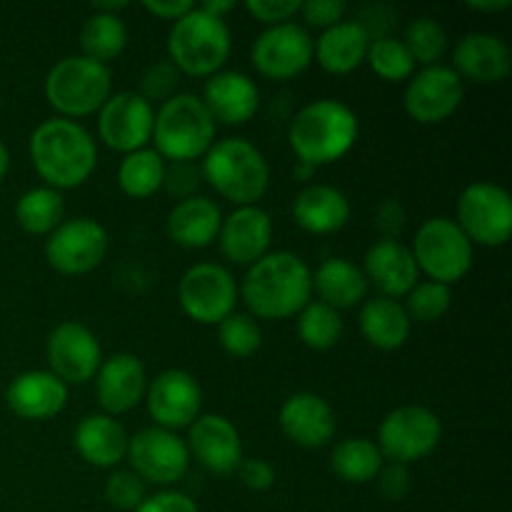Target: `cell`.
I'll list each match as a JSON object with an SVG mask.
<instances>
[{
	"mask_svg": "<svg viewBox=\"0 0 512 512\" xmlns=\"http://www.w3.org/2000/svg\"><path fill=\"white\" fill-rule=\"evenodd\" d=\"M245 305L265 320H285L298 315L313 295V273L300 255L275 250L250 265L243 278Z\"/></svg>",
	"mask_w": 512,
	"mask_h": 512,
	"instance_id": "cell-1",
	"label": "cell"
},
{
	"mask_svg": "<svg viewBox=\"0 0 512 512\" xmlns=\"http://www.w3.org/2000/svg\"><path fill=\"white\" fill-rule=\"evenodd\" d=\"M30 160L48 188H78L98 165V148L88 130L68 118L43 120L30 135Z\"/></svg>",
	"mask_w": 512,
	"mask_h": 512,
	"instance_id": "cell-2",
	"label": "cell"
},
{
	"mask_svg": "<svg viewBox=\"0 0 512 512\" xmlns=\"http://www.w3.org/2000/svg\"><path fill=\"white\" fill-rule=\"evenodd\" d=\"M290 148L298 160L328 165L343 158L358 140V115L350 105L333 98H320L298 110L290 123Z\"/></svg>",
	"mask_w": 512,
	"mask_h": 512,
	"instance_id": "cell-3",
	"label": "cell"
},
{
	"mask_svg": "<svg viewBox=\"0 0 512 512\" xmlns=\"http://www.w3.org/2000/svg\"><path fill=\"white\" fill-rule=\"evenodd\" d=\"M203 180H208L215 193L225 200L243 205H255L270 185L268 160L253 143L243 138H225L210 145L203 155Z\"/></svg>",
	"mask_w": 512,
	"mask_h": 512,
	"instance_id": "cell-4",
	"label": "cell"
},
{
	"mask_svg": "<svg viewBox=\"0 0 512 512\" xmlns=\"http://www.w3.org/2000/svg\"><path fill=\"white\" fill-rule=\"evenodd\" d=\"M230 50H233V35L225 18L205 13L200 5H193V10L175 20L170 28V63L180 73L193 78H210L220 73L225 60L230 58Z\"/></svg>",
	"mask_w": 512,
	"mask_h": 512,
	"instance_id": "cell-5",
	"label": "cell"
},
{
	"mask_svg": "<svg viewBox=\"0 0 512 512\" xmlns=\"http://www.w3.org/2000/svg\"><path fill=\"white\" fill-rule=\"evenodd\" d=\"M155 153L170 163H195L215 140V120L193 93L173 95L160 105L153 123Z\"/></svg>",
	"mask_w": 512,
	"mask_h": 512,
	"instance_id": "cell-6",
	"label": "cell"
},
{
	"mask_svg": "<svg viewBox=\"0 0 512 512\" xmlns=\"http://www.w3.org/2000/svg\"><path fill=\"white\" fill-rule=\"evenodd\" d=\"M43 90L45 100L58 110L60 118H85L103 108L113 90V78L108 65L85 55H70L48 70Z\"/></svg>",
	"mask_w": 512,
	"mask_h": 512,
	"instance_id": "cell-7",
	"label": "cell"
},
{
	"mask_svg": "<svg viewBox=\"0 0 512 512\" xmlns=\"http://www.w3.org/2000/svg\"><path fill=\"white\" fill-rule=\"evenodd\" d=\"M413 258L435 283H458L473 268V243L450 218H430L418 228L413 240Z\"/></svg>",
	"mask_w": 512,
	"mask_h": 512,
	"instance_id": "cell-8",
	"label": "cell"
},
{
	"mask_svg": "<svg viewBox=\"0 0 512 512\" xmlns=\"http://www.w3.org/2000/svg\"><path fill=\"white\" fill-rule=\"evenodd\" d=\"M443 440V423L423 405H403L383 418L378 428V450L390 463L410 465L433 453Z\"/></svg>",
	"mask_w": 512,
	"mask_h": 512,
	"instance_id": "cell-9",
	"label": "cell"
},
{
	"mask_svg": "<svg viewBox=\"0 0 512 512\" xmlns=\"http://www.w3.org/2000/svg\"><path fill=\"white\" fill-rule=\"evenodd\" d=\"M458 228L470 243L500 248L512 235V200L498 183L480 180L468 185L458 198Z\"/></svg>",
	"mask_w": 512,
	"mask_h": 512,
	"instance_id": "cell-10",
	"label": "cell"
},
{
	"mask_svg": "<svg viewBox=\"0 0 512 512\" xmlns=\"http://www.w3.org/2000/svg\"><path fill=\"white\" fill-rule=\"evenodd\" d=\"M183 313L200 325H218L233 315L238 285L228 268L218 263H198L183 273L178 283Z\"/></svg>",
	"mask_w": 512,
	"mask_h": 512,
	"instance_id": "cell-11",
	"label": "cell"
},
{
	"mask_svg": "<svg viewBox=\"0 0 512 512\" xmlns=\"http://www.w3.org/2000/svg\"><path fill=\"white\" fill-rule=\"evenodd\" d=\"M110 248L108 230L93 218L63 220L45 243V260L63 275H85L98 268Z\"/></svg>",
	"mask_w": 512,
	"mask_h": 512,
	"instance_id": "cell-12",
	"label": "cell"
},
{
	"mask_svg": "<svg viewBox=\"0 0 512 512\" xmlns=\"http://www.w3.org/2000/svg\"><path fill=\"white\" fill-rule=\"evenodd\" d=\"M128 460L143 483L173 485L188 473L190 450L183 438L165 428H145L128 443Z\"/></svg>",
	"mask_w": 512,
	"mask_h": 512,
	"instance_id": "cell-13",
	"label": "cell"
},
{
	"mask_svg": "<svg viewBox=\"0 0 512 512\" xmlns=\"http://www.w3.org/2000/svg\"><path fill=\"white\" fill-rule=\"evenodd\" d=\"M98 113L100 140L118 153H135V150L148 148L153 140V105L140 93L123 90V93L110 95Z\"/></svg>",
	"mask_w": 512,
	"mask_h": 512,
	"instance_id": "cell-14",
	"label": "cell"
},
{
	"mask_svg": "<svg viewBox=\"0 0 512 512\" xmlns=\"http://www.w3.org/2000/svg\"><path fill=\"white\" fill-rule=\"evenodd\" d=\"M313 63V38L298 23L270 25L253 43V65L270 80H290Z\"/></svg>",
	"mask_w": 512,
	"mask_h": 512,
	"instance_id": "cell-15",
	"label": "cell"
},
{
	"mask_svg": "<svg viewBox=\"0 0 512 512\" xmlns=\"http://www.w3.org/2000/svg\"><path fill=\"white\" fill-rule=\"evenodd\" d=\"M45 355L50 373L58 375L65 385H85L95 378L103 363V350L95 333L75 320H65L50 333Z\"/></svg>",
	"mask_w": 512,
	"mask_h": 512,
	"instance_id": "cell-16",
	"label": "cell"
},
{
	"mask_svg": "<svg viewBox=\"0 0 512 512\" xmlns=\"http://www.w3.org/2000/svg\"><path fill=\"white\" fill-rule=\"evenodd\" d=\"M145 403L158 428L175 433L180 428H190L198 420L203 390L188 370H163L145 390Z\"/></svg>",
	"mask_w": 512,
	"mask_h": 512,
	"instance_id": "cell-17",
	"label": "cell"
},
{
	"mask_svg": "<svg viewBox=\"0 0 512 512\" xmlns=\"http://www.w3.org/2000/svg\"><path fill=\"white\" fill-rule=\"evenodd\" d=\"M463 98L465 85L458 73L448 65H430L415 73L405 88V110L423 125L443 123L460 108Z\"/></svg>",
	"mask_w": 512,
	"mask_h": 512,
	"instance_id": "cell-18",
	"label": "cell"
},
{
	"mask_svg": "<svg viewBox=\"0 0 512 512\" xmlns=\"http://www.w3.org/2000/svg\"><path fill=\"white\" fill-rule=\"evenodd\" d=\"M188 450L205 470L215 475H230L243 463V440L238 428L225 415H198L188 433Z\"/></svg>",
	"mask_w": 512,
	"mask_h": 512,
	"instance_id": "cell-19",
	"label": "cell"
},
{
	"mask_svg": "<svg viewBox=\"0 0 512 512\" xmlns=\"http://www.w3.org/2000/svg\"><path fill=\"white\" fill-rule=\"evenodd\" d=\"M145 390H148V373L143 360L133 353H118L103 360L95 373V395L100 408L110 418L138 408L140 400L145 398Z\"/></svg>",
	"mask_w": 512,
	"mask_h": 512,
	"instance_id": "cell-20",
	"label": "cell"
},
{
	"mask_svg": "<svg viewBox=\"0 0 512 512\" xmlns=\"http://www.w3.org/2000/svg\"><path fill=\"white\" fill-rule=\"evenodd\" d=\"M220 250L235 265H253L270 253L273 243V220L258 205L235 208L220 223Z\"/></svg>",
	"mask_w": 512,
	"mask_h": 512,
	"instance_id": "cell-21",
	"label": "cell"
},
{
	"mask_svg": "<svg viewBox=\"0 0 512 512\" xmlns=\"http://www.w3.org/2000/svg\"><path fill=\"white\" fill-rule=\"evenodd\" d=\"M453 70L460 80L478 85L500 83L512 70V53L503 38L493 33H468L455 43Z\"/></svg>",
	"mask_w": 512,
	"mask_h": 512,
	"instance_id": "cell-22",
	"label": "cell"
},
{
	"mask_svg": "<svg viewBox=\"0 0 512 512\" xmlns=\"http://www.w3.org/2000/svg\"><path fill=\"white\" fill-rule=\"evenodd\" d=\"M363 273L368 285H375L383 298H405L418 283V263L408 245L400 240L383 238L373 243L365 253Z\"/></svg>",
	"mask_w": 512,
	"mask_h": 512,
	"instance_id": "cell-23",
	"label": "cell"
},
{
	"mask_svg": "<svg viewBox=\"0 0 512 512\" xmlns=\"http://www.w3.org/2000/svg\"><path fill=\"white\" fill-rule=\"evenodd\" d=\"M200 100L213 120H220L225 125H243L258 113L260 90L253 78L240 70H220V73L210 75Z\"/></svg>",
	"mask_w": 512,
	"mask_h": 512,
	"instance_id": "cell-24",
	"label": "cell"
},
{
	"mask_svg": "<svg viewBox=\"0 0 512 512\" xmlns=\"http://www.w3.org/2000/svg\"><path fill=\"white\" fill-rule=\"evenodd\" d=\"M280 428L300 448L318 450L333 440L338 425L328 400L315 393H295L280 408Z\"/></svg>",
	"mask_w": 512,
	"mask_h": 512,
	"instance_id": "cell-25",
	"label": "cell"
},
{
	"mask_svg": "<svg viewBox=\"0 0 512 512\" xmlns=\"http://www.w3.org/2000/svg\"><path fill=\"white\" fill-rule=\"evenodd\" d=\"M8 408L23 420H50L68 403V385L50 370H28L8 385Z\"/></svg>",
	"mask_w": 512,
	"mask_h": 512,
	"instance_id": "cell-26",
	"label": "cell"
},
{
	"mask_svg": "<svg viewBox=\"0 0 512 512\" xmlns=\"http://www.w3.org/2000/svg\"><path fill=\"white\" fill-rule=\"evenodd\" d=\"M293 218L305 233H338L350 220V203L343 190L333 185L313 183L298 193L293 203Z\"/></svg>",
	"mask_w": 512,
	"mask_h": 512,
	"instance_id": "cell-27",
	"label": "cell"
},
{
	"mask_svg": "<svg viewBox=\"0 0 512 512\" xmlns=\"http://www.w3.org/2000/svg\"><path fill=\"white\" fill-rule=\"evenodd\" d=\"M75 450L85 463L95 468H115L120 460L128 458V433L123 425L110 415H85L73 433Z\"/></svg>",
	"mask_w": 512,
	"mask_h": 512,
	"instance_id": "cell-28",
	"label": "cell"
},
{
	"mask_svg": "<svg viewBox=\"0 0 512 512\" xmlns=\"http://www.w3.org/2000/svg\"><path fill=\"white\" fill-rule=\"evenodd\" d=\"M220 223H223V215H220L218 205L203 195H193L188 200H180L170 210L168 235L180 248H208L218 238Z\"/></svg>",
	"mask_w": 512,
	"mask_h": 512,
	"instance_id": "cell-29",
	"label": "cell"
},
{
	"mask_svg": "<svg viewBox=\"0 0 512 512\" xmlns=\"http://www.w3.org/2000/svg\"><path fill=\"white\" fill-rule=\"evenodd\" d=\"M370 38L355 20H340L313 43V58L333 75L353 73L368 55Z\"/></svg>",
	"mask_w": 512,
	"mask_h": 512,
	"instance_id": "cell-30",
	"label": "cell"
},
{
	"mask_svg": "<svg viewBox=\"0 0 512 512\" xmlns=\"http://www.w3.org/2000/svg\"><path fill=\"white\" fill-rule=\"evenodd\" d=\"M358 325L363 338L378 350L403 348L405 340L410 338V328H413L403 305L393 298H383V295L365 300L358 315Z\"/></svg>",
	"mask_w": 512,
	"mask_h": 512,
	"instance_id": "cell-31",
	"label": "cell"
},
{
	"mask_svg": "<svg viewBox=\"0 0 512 512\" xmlns=\"http://www.w3.org/2000/svg\"><path fill=\"white\" fill-rule=\"evenodd\" d=\"M313 288L318 290L320 303L330 305L340 313V310L363 303L368 298L370 285L363 268H358V265L345 258H328L315 270Z\"/></svg>",
	"mask_w": 512,
	"mask_h": 512,
	"instance_id": "cell-32",
	"label": "cell"
},
{
	"mask_svg": "<svg viewBox=\"0 0 512 512\" xmlns=\"http://www.w3.org/2000/svg\"><path fill=\"white\" fill-rule=\"evenodd\" d=\"M383 455H380L378 445L368 438H348L340 440L330 455V468L345 483L363 485L378 478L380 468H383Z\"/></svg>",
	"mask_w": 512,
	"mask_h": 512,
	"instance_id": "cell-33",
	"label": "cell"
},
{
	"mask_svg": "<svg viewBox=\"0 0 512 512\" xmlns=\"http://www.w3.org/2000/svg\"><path fill=\"white\" fill-rule=\"evenodd\" d=\"M63 195L53 188H30L15 203V220L30 235H50L63 223Z\"/></svg>",
	"mask_w": 512,
	"mask_h": 512,
	"instance_id": "cell-34",
	"label": "cell"
},
{
	"mask_svg": "<svg viewBox=\"0 0 512 512\" xmlns=\"http://www.w3.org/2000/svg\"><path fill=\"white\" fill-rule=\"evenodd\" d=\"M128 45V28L123 18L110 13H93L80 30V48L90 60L108 65V60L118 58Z\"/></svg>",
	"mask_w": 512,
	"mask_h": 512,
	"instance_id": "cell-35",
	"label": "cell"
},
{
	"mask_svg": "<svg viewBox=\"0 0 512 512\" xmlns=\"http://www.w3.org/2000/svg\"><path fill=\"white\" fill-rule=\"evenodd\" d=\"M165 160L155 153V148H143L128 153L120 160L118 185L130 198H150L163 188Z\"/></svg>",
	"mask_w": 512,
	"mask_h": 512,
	"instance_id": "cell-36",
	"label": "cell"
},
{
	"mask_svg": "<svg viewBox=\"0 0 512 512\" xmlns=\"http://www.w3.org/2000/svg\"><path fill=\"white\" fill-rule=\"evenodd\" d=\"M298 335L310 350H330L343 338V318L338 310L315 300L298 313Z\"/></svg>",
	"mask_w": 512,
	"mask_h": 512,
	"instance_id": "cell-37",
	"label": "cell"
},
{
	"mask_svg": "<svg viewBox=\"0 0 512 512\" xmlns=\"http://www.w3.org/2000/svg\"><path fill=\"white\" fill-rule=\"evenodd\" d=\"M403 43L410 50V55H413L415 65L420 63L430 68V65H438V60L448 50V33H445V28L435 18L420 15V18L408 23Z\"/></svg>",
	"mask_w": 512,
	"mask_h": 512,
	"instance_id": "cell-38",
	"label": "cell"
},
{
	"mask_svg": "<svg viewBox=\"0 0 512 512\" xmlns=\"http://www.w3.org/2000/svg\"><path fill=\"white\" fill-rule=\"evenodd\" d=\"M365 60L370 63L373 73L378 75V78L388 80V83L408 80L415 70V60L413 55H410V50L405 48L403 40L393 38V35L370 40Z\"/></svg>",
	"mask_w": 512,
	"mask_h": 512,
	"instance_id": "cell-39",
	"label": "cell"
},
{
	"mask_svg": "<svg viewBox=\"0 0 512 512\" xmlns=\"http://www.w3.org/2000/svg\"><path fill=\"white\" fill-rule=\"evenodd\" d=\"M408 303L403 305L405 313H408L410 323H435V320L443 318L445 313L453 305V295L450 288L443 283H435V280H425V283H415V288L410 290Z\"/></svg>",
	"mask_w": 512,
	"mask_h": 512,
	"instance_id": "cell-40",
	"label": "cell"
},
{
	"mask_svg": "<svg viewBox=\"0 0 512 512\" xmlns=\"http://www.w3.org/2000/svg\"><path fill=\"white\" fill-rule=\"evenodd\" d=\"M218 340L220 348L230 358H250L263 345V333H260V325L253 318L233 313L223 323H218Z\"/></svg>",
	"mask_w": 512,
	"mask_h": 512,
	"instance_id": "cell-41",
	"label": "cell"
},
{
	"mask_svg": "<svg viewBox=\"0 0 512 512\" xmlns=\"http://www.w3.org/2000/svg\"><path fill=\"white\" fill-rule=\"evenodd\" d=\"M145 498H148V495H145V483L133 473V470H115V473L105 480V500H108L113 508L138 510Z\"/></svg>",
	"mask_w": 512,
	"mask_h": 512,
	"instance_id": "cell-42",
	"label": "cell"
},
{
	"mask_svg": "<svg viewBox=\"0 0 512 512\" xmlns=\"http://www.w3.org/2000/svg\"><path fill=\"white\" fill-rule=\"evenodd\" d=\"M180 85V70L175 68L170 60H160L145 70L143 80H140V95L153 105V100H170Z\"/></svg>",
	"mask_w": 512,
	"mask_h": 512,
	"instance_id": "cell-43",
	"label": "cell"
},
{
	"mask_svg": "<svg viewBox=\"0 0 512 512\" xmlns=\"http://www.w3.org/2000/svg\"><path fill=\"white\" fill-rule=\"evenodd\" d=\"M200 180H203V170L195 163H170L165 165V178L163 188L168 190L173 198L188 200L193 198L195 190L200 188Z\"/></svg>",
	"mask_w": 512,
	"mask_h": 512,
	"instance_id": "cell-44",
	"label": "cell"
},
{
	"mask_svg": "<svg viewBox=\"0 0 512 512\" xmlns=\"http://www.w3.org/2000/svg\"><path fill=\"white\" fill-rule=\"evenodd\" d=\"M300 13L308 25L328 30L345 18L348 5L343 0H308V3H300Z\"/></svg>",
	"mask_w": 512,
	"mask_h": 512,
	"instance_id": "cell-45",
	"label": "cell"
},
{
	"mask_svg": "<svg viewBox=\"0 0 512 512\" xmlns=\"http://www.w3.org/2000/svg\"><path fill=\"white\" fill-rule=\"evenodd\" d=\"M245 10H248L253 18H258L260 23L268 25H280L290 23L295 13H300L298 0H248L245 3Z\"/></svg>",
	"mask_w": 512,
	"mask_h": 512,
	"instance_id": "cell-46",
	"label": "cell"
},
{
	"mask_svg": "<svg viewBox=\"0 0 512 512\" xmlns=\"http://www.w3.org/2000/svg\"><path fill=\"white\" fill-rule=\"evenodd\" d=\"M238 475H240V480H243L245 488L258 490V493L270 490L275 483V468L263 458L243 460V463L238 465Z\"/></svg>",
	"mask_w": 512,
	"mask_h": 512,
	"instance_id": "cell-47",
	"label": "cell"
},
{
	"mask_svg": "<svg viewBox=\"0 0 512 512\" xmlns=\"http://www.w3.org/2000/svg\"><path fill=\"white\" fill-rule=\"evenodd\" d=\"M380 493L388 500H403L410 490V473L408 465L390 463L385 468H380Z\"/></svg>",
	"mask_w": 512,
	"mask_h": 512,
	"instance_id": "cell-48",
	"label": "cell"
},
{
	"mask_svg": "<svg viewBox=\"0 0 512 512\" xmlns=\"http://www.w3.org/2000/svg\"><path fill=\"white\" fill-rule=\"evenodd\" d=\"M135 512H198V505L183 493L175 490H163V493L145 498Z\"/></svg>",
	"mask_w": 512,
	"mask_h": 512,
	"instance_id": "cell-49",
	"label": "cell"
},
{
	"mask_svg": "<svg viewBox=\"0 0 512 512\" xmlns=\"http://www.w3.org/2000/svg\"><path fill=\"white\" fill-rule=\"evenodd\" d=\"M375 223H378V230L383 233V238L398 240L400 230H403L405 225L403 205L393 198L383 200V203L378 205V210H375Z\"/></svg>",
	"mask_w": 512,
	"mask_h": 512,
	"instance_id": "cell-50",
	"label": "cell"
},
{
	"mask_svg": "<svg viewBox=\"0 0 512 512\" xmlns=\"http://www.w3.org/2000/svg\"><path fill=\"white\" fill-rule=\"evenodd\" d=\"M143 8L148 10V13L158 15V18L163 20H180L185 13H190L193 10V3H188V0H145Z\"/></svg>",
	"mask_w": 512,
	"mask_h": 512,
	"instance_id": "cell-51",
	"label": "cell"
},
{
	"mask_svg": "<svg viewBox=\"0 0 512 512\" xmlns=\"http://www.w3.org/2000/svg\"><path fill=\"white\" fill-rule=\"evenodd\" d=\"M510 0H470V10H483V13H503L510 8Z\"/></svg>",
	"mask_w": 512,
	"mask_h": 512,
	"instance_id": "cell-52",
	"label": "cell"
},
{
	"mask_svg": "<svg viewBox=\"0 0 512 512\" xmlns=\"http://www.w3.org/2000/svg\"><path fill=\"white\" fill-rule=\"evenodd\" d=\"M200 8H203L205 13L215 15V18H223L225 13H230V10L235 8V3H233V0H205Z\"/></svg>",
	"mask_w": 512,
	"mask_h": 512,
	"instance_id": "cell-53",
	"label": "cell"
},
{
	"mask_svg": "<svg viewBox=\"0 0 512 512\" xmlns=\"http://www.w3.org/2000/svg\"><path fill=\"white\" fill-rule=\"evenodd\" d=\"M293 173H295V178H298V180H310V178H313L315 168H313V165L303 163V160H298V163H295V168H293Z\"/></svg>",
	"mask_w": 512,
	"mask_h": 512,
	"instance_id": "cell-54",
	"label": "cell"
},
{
	"mask_svg": "<svg viewBox=\"0 0 512 512\" xmlns=\"http://www.w3.org/2000/svg\"><path fill=\"white\" fill-rule=\"evenodd\" d=\"M10 168V155H8V148H5L3 143H0V180L5 178V173H8Z\"/></svg>",
	"mask_w": 512,
	"mask_h": 512,
	"instance_id": "cell-55",
	"label": "cell"
}]
</instances>
